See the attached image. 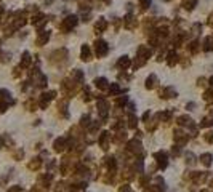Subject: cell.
Returning a JSON list of instances; mask_svg holds the SVG:
<instances>
[{"instance_id":"obj_8","label":"cell","mask_w":213,"mask_h":192,"mask_svg":"<svg viewBox=\"0 0 213 192\" xmlns=\"http://www.w3.org/2000/svg\"><path fill=\"white\" fill-rule=\"evenodd\" d=\"M109 138H111V135H109L108 131H104V133H101V136H100V144H101V147L104 149H108L109 146Z\"/></svg>"},{"instance_id":"obj_4","label":"cell","mask_w":213,"mask_h":192,"mask_svg":"<svg viewBox=\"0 0 213 192\" xmlns=\"http://www.w3.org/2000/svg\"><path fill=\"white\" fill-rule=\"evenodd\" d=\"M108 101H104L103 98L98 99V112H100V115L103 119H106V115H108Z\"/></svg>"},{"instance_id":"obj_39","label":"cell","mask_w":213,"mask_h":192,"mask_svg":"<svg viewBox=\"0 0 213 192\" xmlns=\"http://www.w3.org/2000/svg\"><path fill=\"white\" fill-rule=\"evenodd\" d=\"M210 85H212V88H213V77L210 79Z\"/></svg>"},{"instance_id":"obj_14","label":"cell","mask_w":213,"mask_h":192,"mask_svg":"<svg viewBox=\"0 0 213 192\" xmlns=\"http://www.w3.org/2000/svg\"><path fill=\"white\" fill-rule=\"evenodd\" d=\"M95 85H96V88H100V90H106L108 88V80H106L104 77H100V79L95 80Z\"/></svg>"},{"instance_id":"obj_33","label":"cell","mask_w":213,"mask_h":192,"mask_svg":"<svg viewBox=\"0 0 213 192\" xmlns=\"http://www.w3.org/2000/svg\"><path fill=\"white\" fill-rule=\"evenodd\" d=\"M141 2V7H143V8H148L149 5H151V0H140Z\"/></svg>"},{"instance_id":"obj_19","label":"cell","mask_w":213,"mask_h":192,"mask_svg":"<svg viewBox=\"0 0 213 192\" xmlns=\"http://www.w3.org/2000/svg\"><path fill=\"white\" fill-rule=\"evenodd\" d=\"M133 24H135L133 14H127V18H125V27H127V29H133Z\"/></svg>"},{"instance_id":"obj_35","label":"cell","mask_w":213,"mask_h":192,"mask_svg":"<svg viewBox=\"0 0 213 192\" xmlns=\"http://www.w3.org/2000/svg\"><path fill=\"white\" fill-rule=\"evenodd\" d=\"M180 152H181V149H180L178 146H176V147H173V149H172V154H173V155H180Z\"/></svg>"},{"instance_id":"obj_29","label":"cell","mask_w":213,"mask_h":192,"mask_svg":"<svg viewBox=\"0 0 213 192\" xmlns=\"http://www.w3.org/2000/svg\"><path fill=\"white\" fill-rule=\"evenodd\" d=\"M204 99H205V101H210V99H213V88L207 90V91L204 93Z\"/></svg>"},{"instance_id":"obj_18","label":"cell","mask_w":213,"mask_h":192,"mask_svg":"<svg viewBox=\"0 0 213 192\" xmlns=\"http://www.w3.org/2000/svg\"><path fill=\"white\" fill-rule=\"evenodd\" d=\"M71 77H72V79H76V80H79V82H82V80H84V72H82L80 69H76V70H72Z\"/></svg>"},{"instance_id":"obj_22","label":"cell","mask_w":213,"mask_h":192,"mask_svg":"<svg viewBox=\"0 0 213 192\" xmlns=\"http://www.w3.org/2000/svg\"><path fill=\"white\" fill-rule=\"evenodd\" d=\"M136 125H138V119L135 117V114H130V119H128V127L130 128H136Z\"/></svg>"},{"instance_id":"obj_27","label":"cell","mask_w":213,"mask_h":192,"mask_svg":"<svg viewBox=\"0 0 213 192\" xmlns=\"http://www.w3.org/2000/svg\"><path fill=\"white\" fill-rule=\"evenodd\" d=\"M106 165L114 170V168H116V159L114 157H106Z\"/></svg>"},{"instance_id":"obj_1","label":"cell","mask_w":213,"mask_h":192,"mask_svg":"<svg viewBox=\"0 0 213 192\" xmlns=\"http://www.w3.org/2000/svg\"><path fill=\"white\" fill-rule=\"evenodd\" d=\"M77 24V16L76 14H69L68 18H64L63 19V22H61V29L64 30V32H69L72 27H76Z\"/></svg>"},{"instance_id":"obj_37","label":"cell","mask_w":213,"mask_h":192,"mask_svg":"<svg viewBox=\"0 0 213 192\" xmlns=\"http://www.w3.org/2000/svg\"><path fill=\"white\" fill-rule=\"evenodd\" d=\"M149 115H151V114H149V112H146L144 115H143V120H148V119H149Z\"/></svg>"},{"instance_id":"obj_34","label":"cell","mask_w":213,"mask_h":192,"mask_svg":"<svg viewBox=\"0 0 213 192\" xmlns=\"http://www.w3.org/2000/svg\"><path fill=\"white\" fill-rule=\"evenodd\" d=\"M200 29H202V26H200V24H199V22H196V24H194V26H192V30H194V32H196V34H197V32H199V30H200Z\"/></svg>"},{"instance_id":"obj_28","label":"cell","mask_w":213,"mask_h":192,"mask_svg":"<svg viewBox=\"0 0 213 192\" xmlns=\"http://www.w3.org/2000/svg\"><path fill=\"white\" fill-rule=\"evenodd\" d=\"M210 125H213V117H207L200 122V127H210Z\"/></svg>"},{"instance_id":"obj_25","label":"cell","mask_w":213,"mask_h":192,"mask_svg":"<svg viewBox=\"0 0 213 192\" xmlns=\"http://www.w3.org/2000/svg\"><path fill=\"white\" fill-rule=\"evenodd\" d=\"M21 64H23V66H29V64H31V54L27 53V51H26L24 54H23V61H21Z\"/></svg>"},{"instance_id":"obj_20","label":"cell","mask_w":213,"mask_h":192,"mask_svg":"<svg viewBox=\"0 0 213 192\" xmlns=\"http://www.w3.org/2000/svg\"><path fill=\"white\" fill-rule=\"evenodd\" d=\"M117 64H119V67H124V69L128 67V66H130V58H128V56H122Z\"/></svg>"},{"instance_id":"obj_32","label":"cell","mask_w":213,"mask_h":192,"mask_svg":"<svg viewBox=\"0 0 213 192\" xmlns=\"http://www.w3.org/2000/svg\"><path fill=\"white\" fill-rule=\"evenodd\" d=\"M197 45H199L197 42H192V43L189 45V51H191V53H196V51H197Z\"/></svg>"},{"instance_id":"obj_11","label":"cell","mask_w":213,"mask_h":192,"mask_svg":"<svg viewBox=\"0 0 213 192\" xmlns=\"http://www.w3.org/2000/svg\"><path fill=\"white\" fill-rule=\"evenodd\" d=\"M48 38H50V32H48V30H43V32H40V35H39V38H37V45L47 43Z\"/></svg>"},{"instance_id":"obj_2","label":"cell","mask_w":213,"mask_h":192,"mask_svg":"<svg viewBox=\"0 0 213 192\" xmlns=\"http://www.w3.org/2000/svg\"><path fill=\"white\" fill-rule=\"evenodd\" d=\"M95 51H96V56H104V54H108V51H109V45L106 43L104 40H96Z\"/></svg>"},{"instance_id":"obj_13","label":"cell","mask_w":213,"mask_h":192,"mask_svg":"<svg viewBox=\"0 0 213 192\" xmlns=\"http://www.w3.org/2000/svg\"><path fill=\"white\" fill-rule=\"evenodd\" d=\"M162 95H164V98H167V99H168V98H176V90L173 88V87H167V88L164 90Z\"/></svg>"},{"instance_id":"obj_36","label":"cell","mask_w":213,"mask_h":192,"mask_svg":"<svg viewBox=\"0 0 213 192\" xmlns=\"http://www.w3.org/2000/svg\"><path fill=\"white\" fill-rule=\"evenodd\" d=\"M205 139H207L208 143H213V133H207V135H205Z\"/></svg>"},{"instance_id":"obj_3","label":"cell","mask_w":213,"mask_h":192,"mask_svg":"<svg viewBox=\"0 0 213 192\" xmlns=\"http://www.w3.org/2000/svg\"><path fill=\"white\" fill-rule=\"evenodd\" d=\"M156 160H157V165H159V168H167L168 165V157H167V152H164V151H159V152H156Z\"/></svg>"},{"instance_id":"obj_7","label":"cell","mask_w":213,"mask_h":192,"mask_svg":"<svg viewBox=\"0 0 213 192\" xmlns=\"http://www.w3.org/2000/svg\"><path fill=\"white\" fill-rule=\"evenodd\" d=\"M157 83H159V79H157L154 74H151V75L148 77V80H146V88H149V90H152V88H156L157 87Z\"/></svg>"},{"instance_id":"obj_16","label":"cell","mask_w":213,"mask_h":192,"mask_svg":"<svg viewBox=\"0 0 213 192\" xmlns=\"http://www.w3.org/2000/svg\"><path fill=\"white\" fill-rule=\"evenodd\" d=\"M168 66H175L176 64V62H178V54H176L175 51H168Z\"/></svg>"},{"instance_id":"obj_30","label":"cell","mask_w":213,"mask_h":192,"mask_svg":"<svg viewBox=\"0 0 213 192\" xmlns=\"http://www.w3.org/2000/svg\"><path fill=\"white\" fill-rule=\"evenodd\" d=\"M82 127H90V115L82 117Z\"/></svg>"},{"instance_id":"obj_6","label":"cell","mask_w":213,"mask_h":192,"mask_svg":"<svg viewBox=\"0 0 213 192\" xmlns=\"http://www.w3.org/2000/svg\"><path fill=\"white\" fill-rule=\"evenodd\" d=\"M53 147H55V151L56 152H63L66 149V138H58L56 141H55V144H53Z\"/></svg>"},{"instance_id":"obj_5","label":"cell","mask_w":213,"mask_h":192,"mask_svg":"<svg viewBox=\"0 0 213 192\" xmlns=\"http://www.w3.org/2000/svg\"><path fill=\"white\" fill-rule=\"evenodd\" d=\"M127 149H128L130 152H135V154H136V152H141V143H140V141H136V139H132L127 144Z\"/></svg>"},{"instance_id":"obj_26","label":"cell","mask_w":213,"mask_h":192,"mask_svg":"<svg viewBox=\"0 0 213 192\" xmlns=\"http://www.w3.org/2000/svg\"><path fill=\"white\" fill-rule=\"evenodd\" d=\"M40 165H42L40 159H34V162H31V163H29V168H31V170H32V168H34V170H37V168L40 167Z\"/></svg>"},{"instance_id":"obj_21","label":"cell","mask_w":213,"mask_h":192,"mask_svg":"<svg viewBox=\"0 0 213 192\" xmlns=\"http://www.w3.org/2000/svg\"><path fill=\"white\" fill-rule=\"evenodd\" d=\"M109 93H111L112 96H117L120 93V87L117 83H111V87H109Z\"/></svg>"},{"instance_id":"obj_23","label":"cell","mask_w":213,"mask_h":192,"mask_svg":"<svg viewBox=\"0 0 213 192\" xmlns=\"http://www.w3.org/2000/svg\"><path fill=\"white\" fill-rule=\"evenodd\" d=\"M196 5H197V0H186V2L183 3V7H184L186 10H192Z\"/></svg>"},{"instance_id":"obj_12","label":"cell","mask_w":213,"mask_h":192,"mask_svg":"<svg viewBox=\"0 0 213 192\" xmlns=\"http://www.w3.org/2000/svg\"><path fill=\"white\" fill-rule=\"evenodd\" d=\"M95 27H96V30H98V32H103V30H106V27H108V21H106L104 18H100Z\"/></svg>"},{"instance_id":"obj_24","label":"cell","mask_w":213,"mask_h":192,"mask_svg":"<svg viewBox=\"0 0 213 192\" xmlns=\"http://www.w3.org/2000/svg\"><path fill=\"white\" fill-rule=\"evenodd\" d=\"M186 163H189V165H194L196 163V155L192 152H188L186 154Z\"/></svg>"},{"instance_id":"obj_15","label":"cell","mask_w":213,"mask_h":192,"mask_svg":"<svg viewBox=\"0 0 213 192\" xmlns=\"http://www.w3.org/2000/svg\"><path fill=\"white\" fill-rule=\"evenodd\" d=\"M212 160H213V155L212 154H202V155H200V162H202L205 167H210L212 165Z\"/></svg>"},{"instance_id":"obj_17","label":"cell","mask_w":213,"mask_h":192,"mask_svg":"<svg viewBox=\"0 0 213 192\" xmlns=\"http://www.w3.org/2000/svg\"><path fill=\"white\" fill-rule=\"evenodd\" d=\"M204 50H205V51H212V50H213V37H212V35L204 40Z\"/></svg>"},{"instance_id":"obj_10","label":"cell","mask_w":213,"mask_h":192,"mask_svg":"<svg viewBox=\"0 0 213 192\" xmlns=\"http://www.w3.org/2000/svg\"><path fill=\"white\" fill-rule=\"evenodd\" d=\"M80 58H82L84 61H90V58H92V51H90V46H88V45H84V46H82Z\"/></svg>"},{"instance_id":"obj_31","label":"cell","mask_w":213,"mask_h":192,"mask_svg":"<svg viewBox=\"0 0 213 192\" xmlns=\"http://www.w3.org/2000/svg\"><path fill=\"white\" fill-rule=\"evenodd\" d=\"M127 101H128V98H127V96H120L119 99H117V106H124V104H127Z\"/></svg>"},{"instance_id":"obj_9","label":"cell","mask_w":213,"mask_h":192,"mask_svg":"<svg viewBox=\"0 0 213 192\" xmlns=\"http://www.w3.org/2000/svg\"><path fill=\"white\" fill-rule=\"evenodd\" d=\"M175 141L176 143H180L181 146H183V144H186L188 143V135H184L183 131H175Z\"/></svg>"},{"instance_id":"obj_38","label":"cell","mask_w":213,"mask_h":192,"mask_svg":"<svg viewBox=\"0 0 213 192\" xmlns=\"http://www.w3.org/2000/svg\"><path fill=\"white\" fill-rule=\"evenodd\" d=\"M208 24H210V26H212V27H213V16H212V18H210V21H208Z\"/></svg>"}]
</instances>
